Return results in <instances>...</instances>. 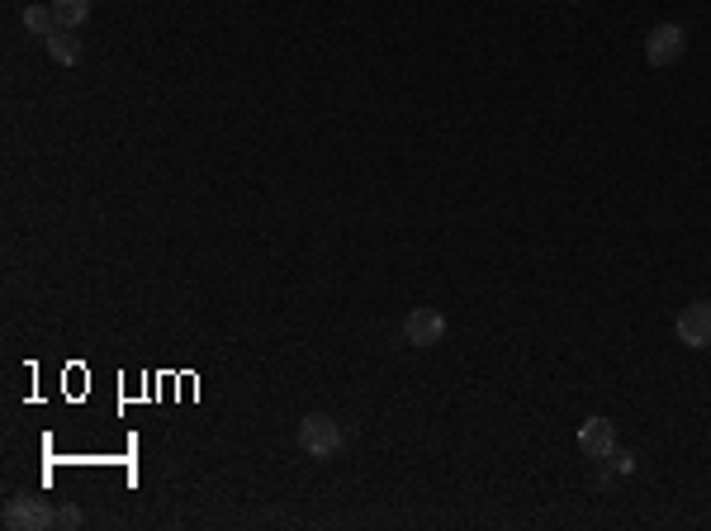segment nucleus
Listing matches in <instances>:
<instances>
[{
  "mask_svg": "<svg viewBox=\"0 0 711 531\" xmlns=\"http://www.w3.org/2000/svg\"><path fill=\"white\" fill-rule=\"evenodd\" d=\"M579 451H584L588 460L617 456V427H612V418H588L584 427H579Z\"/></svg>",
  "mask_w": 711,
  "mask_h": 531,
  "instance_id": "423d86ee",
  "label": "nucleus"
},
{
  "mask_svg": "<svg viewBox=\"0 0 711 531\" xmlns=\"http://www.w3.org/2000/svg\"><path fill=\"white\" fill-rule=\"evenodd\" d=\"M299 451L313 460H328L342 451V427H337V418H328V413H309V418L299 422Z\"/></svg>",
  "mask_w": 711,
  "mask_h": 531,
  "instance_id": "f257e3e1",
  "label": "nucleus"
},
{
  "mask_svg": "<svg viewBox=\"0 0 711 531\" xmlns=\"http://www.w3.org/2000/svg\"><path fill=\"white\" fill-rule=\"evenodd\" d=\"M57 527H62V531L81 527V508H76V503H62V508H57Z\"/></svg>",
  "mask_w": 711,
  "mask_h": 531,
  "instance_id": "9d476101",
  "label": "nucleus"
},
{
  "mask_svg": "<svg viewBox=\"0 0 711 531\" xmlns=\"http://www.w3.org/2000/svg\"><path fill=\"white\" fill-rule=\"evenodd\" d=\"M403 337H408V347H437L441 337H446V313L441 309H413L403 318Z\"/></svg>",
  "mask_w": 711,
  "mask_h": 531,
  "instance_id": "20e7f679",
  "label": "nucleus"
},
{
  "mask_svg": "<svg viewBox=\"0 0 711 531\" xmlns=\"http://www.w3.org/2000/svg\"><path fill=\"white\" fill-rule=\"evenodd\" d=\"M76 29H57V34H48L43 43H48V57H53L57 67H76L81 62V38H72Z\"/></svg>",
  "mask_w": 711,
  "mask_h": 531,
  "instance_id": "0eeeda50",
  "label": "nucleus"
},
{
  "mask_svg": "<svg viewBox=\"0 0 711 531\" xmlns=\"http://www.w3.org/2000/svg\"><path fill=\"white\" fill-rule=\"evenodd\" d=\"M48 527H57V508L48 498L19 494L5 503V531H48Z\"/></svg>",
  "mask_w": 711,
  "mask_h": 531,
  "instance_id": "f03ea898",
  "label": "nucleus"
},
{
  "mask_svg": "<svg viewBox=\"0 0 711 531\" xmlns=\"http://www.w3.org/2000/svg\"><path fill=\"white\" fill-rule=\"evenodd\" d=\"M674 328H678V342H683V347H693V351L711 347V299L688 304V309L678 313Z\"/></svg>",
  "mask_w": 711,
  "mask_h": 531,
  "instance_id": "39448f33",
  "label": "nucleus"
},
{
  "mask_svg": "<svg viewBox=\"0 0 711 531\" xmlns=\"http://www.w3.org/2000/svg\"><path fill=\"white\" fill-rule=\"evenodd\" d=\"M683 53H688V34L678 24H655L650 38H645V62L650 67H674Z\"/></svg>",
  "mask_w": 711,
  "mask_h": 531,
  "instance_id": "7ed1b4c3",
  "label": "nucleus"
},
{
  "mask_svg": "<svg viewBox=\"0 0 711 531\" xmlns=\"http://www.w3.org/2000/svg\"><path fill=\"white\" fill-rule=\"evenodd\" d=\"M53 5V15L62 29H81L86 19H91V0H48Z\"/></svg>",
  "mask_w": 711,
  "mask_h": 531,
  "instance_id": "1a4fd4ad",
  "label": "nucleus"
},
{
  "mask_svg": "<svg viewBox=\"0 0 711 531\" xmlns=\"http://www.w3.org/2000/svg\"><path fill=\"white\" fill-rule=\"evenodd\" d=\"M24 29L29 34H38V38H48V34H57L62 24H57V15H53V5H24Z\"/></svg>",
  "mask_w": 711,
  "mask_h": 531,
  "instance_id": "6e6552de",
  "label": "nucleus"
}]
</instances>
